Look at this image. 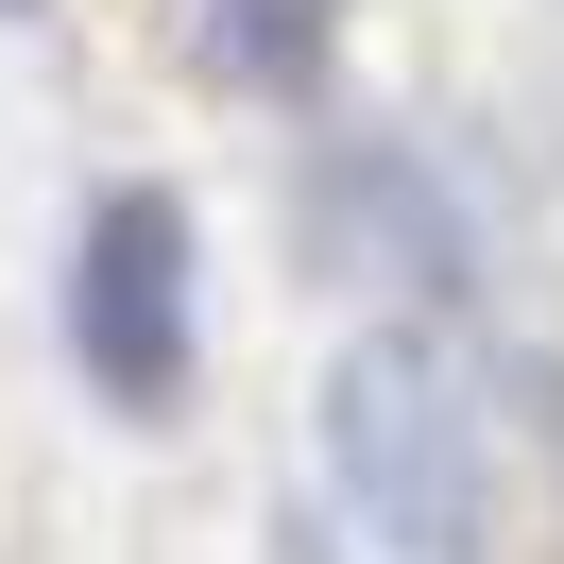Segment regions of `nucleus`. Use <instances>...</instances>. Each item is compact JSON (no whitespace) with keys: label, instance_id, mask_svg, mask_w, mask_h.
Instances as JSON below:
<instances>
[{"label":"nucleus","instance_id":"nucleus-6","mask_svg":"<svg viewBox=\"0 0 564 564\" xmlns=\"http://www.w3.org/2000/svg\"><path fill=\"white\" fill-rule=\"evenodd\" d=\"M0 18H35V0H0Z\"/></svg>","mask_w":564,"mask_h":564},{"label":"nucleus","instance_id":"nucleus-2","mask_svg":"<svg viewBox=\"0 0 564 564\" xmlns=\"http://www.w3.org/2000/svg\"><path fill=\"white\" fill-rule=\"evenodd\" d=\"M69 377L120 427H172L206 377V240H188V188H104L69 240Z\"/></svg>","mask_w":564,"mask_h":564},{"label":"nucleus","instance_id":"nucleus-4","mask_svg":"<svg viewBox=\"0 0 564 564\" xmlns=\"http://www.w3.org/2000/svg\"><path fill=\"white\" fill-rule=\"evenodd\" d=\"M325 35H343V0H206V18H188L206 86H240V104H308V86H325Z\"/></svg>","mask_w":564,"mask_h":564},{"label":"nucleus","instance_id":"nucleus-1","mask_svg":"<svg viewBox=\"0 0 564 564\" xmlns=\"http://www.w3.org/2000/svg\"><path fill=\"white\" fill-rule=\"evenodd\" d=\"M325 479H343V513L377 530L393 564H462L496 513V445H479V393H462V359L427 343V325H359L343 359H325Z\"/></svg>","mask_w":564,"mask_h":564},{"label":"nucleus","instance_id":"nucleus-5","mask_svg":"<svg viewBox=\"0 0 564 564\" xmlns=\"http://www.w3.org/2000/svg\"><path fill=\"white\" fill-rule=\"evenodd\" d=\"M547 462H564V377H547Z\"/></svg>","mask_w":564,"mask_h":564},{"label":"nucleus","instance_id":"nucleus-3","mask_svg":"<svg viewBox=\"0 0 564 564\" xmlns=\"http://www.w3.org/2000/svg\"><path fill=\"white\" fill-rule=\"evenodd\" d=\"M308 240H325V274H427V291H462V240H445V206H427V172L411 154H325V188H308Z\"/></svg>","mask_w":564,"mask_h":564}]
</instances>
